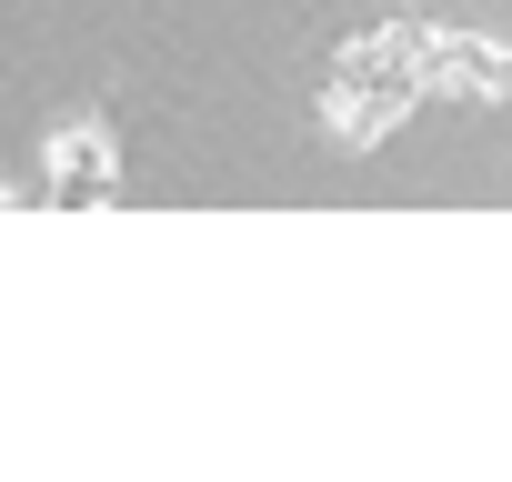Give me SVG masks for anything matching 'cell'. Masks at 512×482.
I'll use <instances>...</instances> for the list:
<instances>
[{"mask_svg":"<svg viewBox=\"0 0 512 482\" xmlns=\"http://www.w3.org/2000/svg\"><path fill=\"white\" fill-rule=\"evenodd\" d=\"M41 191H61V201H81V191H111V171H121V141L101 131V121H61L51 141H41Z\"/></svg>","mask_w":512,"mask_h":482,"instance_id":"obj_1","label":"cell"}]
</instances>
